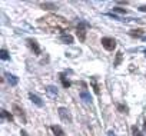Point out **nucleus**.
<instances>
[{"instance_id":"obj_11","label":"nucleus","mask_w":146,"mask_h":136,"mask_svg":"<svg viewBox=\"0 0 146 136\" xmlns=\"http://www.w3.org/2000/svg\"><path fill=\"white\" fill-rule=\"evenodd\" d=\"M6 78H7V82H9V85H10V86H16V85L19 83V78H17V76H15V75L7 73V75H6Z\"/></svg>"},{"instance_id":"obj_2","label":"nucleus","mask_w":146,"mask_h":136,"mask_svg":"<svg viewBox=\"0 0 146 136\" xmlns=\"http://www.w3.org/2000/svg\"><path fill=\"white\" fill-rule=\"evenodd\" d=\"M89 27H90V25H89L88 22H85V20L79 22V26H78L76 34H78V37H79L80 42H85V40H86V29H89Z\"/></svg>"},{"instance_id":"obj_26","label":"nucleus","mask_w":146,"mask_h":136,"mask_svg":"<svg viewBox=\"0 0 146 136\" xmlns=\"http://www.w3.org/2000/svg\"><path fill=\"white\" fill-rule=\"evenodd\" d=\"M143 127H145V132H146V120L143 122Z\"/></svg>"},{"instance_id":"obj_5","label":"nucleus","mask_w":146,"mask_h":136,"mask_svg":"<svg viewBox=\"0 0 146 136\" xmlns=\"http://www.w3.org/2000/svg\"><path fill=\"white\" fill-rule=\"evenodd\" d=\"M27 43H29L30 49L35 52V54H40V47H39V44L35 39H27Z\"/></svg>"},{"instance_id":"obj_14","label":"nucleus","mask_w":146,"mask_h":136,"mask_svg":"<svg viewBox=\"0 0 146 136\" xmlns=\"http://www.w3.org/2000/svg\"><path fill=\"white\" fill-rule=\"evenodd\" d=\"M129 34H130L132 37H143V36H145V34H143V29H133V30L129 32Z\"/></svg>"},{"instance_id":"obj_8","label":"nucleus","mask_w":146,"mask_h":136,"mask_svg":"<svg viewBox=\"0 0 146 136\" xmlns=\"http://www.w3.org/2000/svg\"><path fill=\"white\" fill-rule=\"evenodd\" d=\"M80 99H82L86 105H92V98H90V95H89L88 90H82V92H80Z\"/></svg>"},{"instance_id":"obj_6","label":"nucleus","mask_w":146,"mask_h":136,"mask_svg":"<svg viewBox=\"0 0 146 136\" xmlns=\"http://www.w3.org/2000/svg\"><path fill=\"white\" fill-rule=\"evenodd\" d=\"M46 93H47V96L50 98V99H56V96H57V88L56 86H46Z\"/></svg>"},{"instance_id":"obj_7","label":"nucleus","mask_w":146,"mask_h":136,"mask_svg":"<svg viewBox=\"0 0 146 136\" xmlns=\"http://www.w3.org/2000/svg\"><path fill=\"white\" fill-rule=\"evenodd\" d=\"M29 98H30V100H32L37 107H43V102H42V99H40L37 95H35V93H29Z\"/></svg>"},{"instance_id":"obj_16","label":"nucleus","mask_w":146,"mask_h":136,"mask_svg":"<svg viewBox=\"0 0 146 136\" xmlns=\"http://www.w3.org/2000/svg\"><path fill=\"white\" fill-rule=\"evenodd\" d=\"M2 117L3 119H6V120H9V122H12L13 120V115L12 113H9L7 110H5V109H2Z\"/></svg>"},{"instance_id":"obj_25","label":"nucleus","mask_w":146,"mask_h":136,"mask_svg":"<svg viewBox=\"0 0 146 136\" xmlns=\"http://www.w3.org/2000/svg\"><path fill=\"white\" fill-rule=\"evenodd\" d=\"M20 135H22V136H29V135H27V132H26V130H22V132H20Z\"/></svg>"},{"instance_id":"obj_13","label":"nucleus","mask_w":146,"mask_h":136,"mask_svg":"<svg viewBox=\"0 0 146 136\" xmlns=\"http://www.w3.org/2000/svg\"><path fill=\"white\" fill-rule=\"evenodd\" d=\"M59 78H60V80H62V85H63V88H64V89H69V88L72 86L70 80H69V79H67V78H66L63 73H60V75H59Z\"/></svg>"},{"instance_id":"obj_22","label":"nucleus","mask_w":146,"mask_h":136,"mask_svg":"<svg viewBox=\"0 0 146 136\" xmlns=\"http://www.w3.org/2000/svg\"><path fill=\"white\" fill-rule=\"evenodd\" d=\"M116 107L122 112V113H127V106H123V105H120V103H117L116 105Z\"/></svg>"},{"instance_id":"obj_15","label":"nucleus","mask_w":146,"mask_h":136,"mask_svg":"<svg viewBox=\"0 0 146 136\" xmlns=\"http://www.w3.org/2000/svg\"><path fill=\"white\" fill-rule=\"evenodd\" d=\"M60 40H62L63 43L72 44V43H73V36H70V34H62V36H60Z\"/></svg>"},{"instance_id":"obj_24","label":"nucleus","mask_w":146,"mask_h":136,"mask_svg":"<svg viewBox=\"0 0 146 136\" xmlns=\"http://www.w3.org/2000/svg\"><path fill=\"white\" fill-rule=\"evenodd\" d=\"M139 10H140V12H143V13H146V6H140V7H139Z\"/></svg>"},{"instance_id":"obj_20","label":"nucleus","mask_w":146,"mask_h":136,"mask_svg":"<svg viewBox=\"0 0 146 136\" xmlns=\"http://www.w3.org/2000/svg\"><path fill=\"white\" fill-rule=\"evenodd\" d=\"M132 135H133V136H143V135H142V132L139 130V127H137V126H135V125L132 126Z\"/></svg>"},{"instance_id":"obj_21","label":"nucleus","mask_w":146,"mask_h":136,"mask_svg":"<svg viewBox=\"0 0 146 136\" xmlns=\"http://www.w3.org/2000/svg\"><path fill=\"white\" fill-rule=\"evenodd\" d=\"M113 13H122V15H126L127 10H126V9H122V7H113Z\"/></svg>"},{"instance_id":"obj_12","label":"nucleus","mask_w":146,"mask_h":136,"mask_svg":"<svg viewBox=\"0 0 146 136\" xmlns=\"http://www.w3.org/2000/svg\"><path fill=\"white\" fill-rule=\"evenodd\" d=\"M13 110H15V113H16L23 122H26V117H25V112H23V109H20L17 105H13Z\"/></svg>"},{"instance_id":"obj_18","label":"nucleus","mask_w":146,"mask_h":136,"mask_svg":"<svg viewBox=\"0 0 146 136\" xmlns=\"http://www.w3.org/2000/svg\"><path fill=\"white\" fill-rule=\"evenodd\" d=\"M90 83H92V86H93L95 93H96V95H99V93H100V89H99V86H98V83H96V79H95V78H92V79H90Z\"/></svg>"},{"instance_id":"obj_10","label":"nucleus","mask_w":146,"mask_h":136,"mask_svg":"<svg viewBox=\"0 0 146 136\" xmlns=\"http://www.w3.org/2000/svg\"><path fill=\"white\" fill-rule=\"evenodd\" d=\"M50 129H52V132L54 133V136H64V130H63L59 125H52Z\"/></svg>"},{"instance_id":"obj_1","label":"nucleus","mask_w":146,"mask_h":136,"mask_svg":"<svg viewBox=\"0 0 146 136\" xmlns=\"http://www.w3.org/2000/svg\"><path fill=\"white\" fill-rule=\"evenodd\" d=\"M40 26L43 29L50 30V32H66V30H69L70 23L60 16L52 15V16H47L44 19H40Z\"/></svg>"},{"instance_id":"obj_9","label":"nucleus","mask_w":146,"mask_h":136,"mask_svg":"<svg viewBox=\"0 0 146 136\" xmlns=\"http://www.w3.org/2000/svg\"><path fill=\"white\" fill-rule=\"evenodd\" d=\"M40 7H42L43 10H57V5H54V3H50V2L40 3Z\"/></svg>"},{"instance_id":"obj_17","label":"nucleus","mask_w":146,"mask_h":136,"mask_svg":"<svg viewBox=\"0 0 146 136\" xmlns=\"http://www.w3.org/2000/svg\"><path fill=\"white\" fill-rule=\"evenodd\" d=\"M0 59H2V60H9V59H10V56H9V53H7L6 49L0 50Z\"/></svg>"},{"instance_id":"obj_27","label":"nucleus","mask_w":146,"mask_h":136,"mask_svg":"<svg viewBox=\"0 0 146 136\" xmlns=\"http://www.w3.org/2000/svg\"><path fill=\"white\" fill-rule=\"evenodd\" d=\"M142 40H143V42H146V36H143V37H142Z\"/></svg>"},{"instance_id":"obj_3","label":"nucleus","mask_w":146,"mask_h":136,"mask_svg":"<svg viewBox=\"0 0 146 136\" xmlns=\"http://www.w3.org/2000/svg\"><path fill=\"white\" fill-rule=\"evenodd\" d=\"M57 113H59V117H60V120L62 122H64V123H72V115H70V112L66 109V107H59L57 109Z\"/></svg>"},{"instance_id":"obj_4","label":"nucleus","mask_w":146,"mask_h":136,"mask_svg":"<svg viewBox=\"0 0 146 136\" xmlns=\"http://www.w3.org/2000/svg\"><path fill=\"white\" fill-rule=\"evenodd\" d=\"M100 43H102V46H103L106 50H109V52H112V50L116 47V40H115L113 37H103Z\"/></svg>"},{"instance_id":"obj_23","label":"nucleus","mask_w":146,"mask_h":136,"mask_svg":"<svg viewBox=\"0 0 146 136\" xmlns=\"http://www.w3.org/2000/svg\"><path fill=\"white\" fill-rule=\"evenodd\" d=\"M108 136H116V133H115L113 130H109V132H108Z\"/></svg>"},{"instance_id":"obj_19","label":"nucleus","mask_w":146,"mask_h":136,"mask_svg":"<svg viewBox=\"0 0 146 136\" xmlns=\"http://www.w3.org/2000/svg\"><path fill=\"white\" fill-rule=\"evenodd\" d=\"M122 52H117L116 53V60H115V63H113V66H119L120 64V62H122Z\"/></svg>"}]
</instances>
